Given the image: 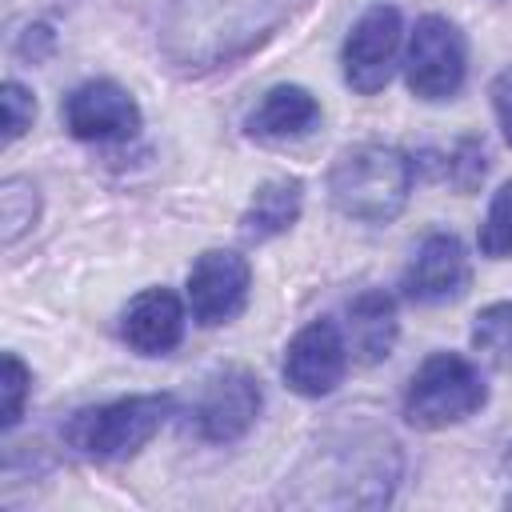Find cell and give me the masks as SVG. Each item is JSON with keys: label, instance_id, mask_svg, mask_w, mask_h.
I'll use <instances>...</instances> for the list:
<instances>
[{"label": "cell", "instance_id": "cell-1", "mask_svg": "<svg viewBox=\"0 0 512 512\" xmlns=\"http://www.w3.org/2000/svg\"><path fill=\"white\" fill-rule=\"evenodd\" d=\"M284 8L288 0H172L164 48L184 68H216L260 44Z\"/></svg>", "mask_w": 512, "mask_h": 512}, {"label": "cell", "instance_id": "cell-2", "mask_svg": "<svg viewBox=\"0 0 512 512\" xmlns=\"http://www.w3.org/2000/svg\"><path fill=\"white\" fill-rule=\"evenodd\" d=\"M412 192V160L392 144H356L340 152L328 176V196L340 216L364 224H388L400 216Z\"/></svg>", "mask_w": 512, "mask_h": 512}, {"label": "cell", "instance_id": "cell-3", "mask_svg": "<svg viewBox=\"0 0 512 512\" xmlns=\"http://www.w3.org/2000/svg\"><path fill=\"white\" fill-rule=\"evenodd\" d=\"M172 416L168 392H144V396H120L100 408H84L68 420V444L92 460H124L140 452L160 424Z\"/></svg>", "mask_w": 512, "mask_h": 512}, {"label": "cell", "instance_id": "cell-4", "mask_svg": "<svg viewBox=\"0 0 512 512\" xmlns=\"http://www.w3.org/2000/svg\"><path fill=\"white\" fill-rule=\"evenodd\" d=\"M488 400V384L480 368L456 352H432L404 392V420L412 428H448L480 412Z\"/></svg>", "mask_w": 512, "mask_h": 512}, {"label": "cell", "instance_id": "cell-5", "mask_svg": "<svg viewBox=\"0 0 512 512\" xmlns=\"http://www.w3.org/2000/svg\"><path fill=\"white\" fill-rule=\"evenodd\" d=\"M468 72V44L464 32L448 16H420L408 52H404V80L420 100H452Z\"/></svg>", "mask_w": 512, "mask_h": 512}, {"label": "cell", "instance_id": "cell-6", "mask_svg": "<svg viewBox=\"0 0 512 512\" xmlns=\"http://www.w3.org/2000/svg\"><path fill=\"white\" fill-rule=\"evenodd\" d=\"M400 36H404V24H400V12L392 4H372L352 24L344 52H340V64H344V80L360 96H372L388 84L396 56H400Z\"/></svg>", "mask_w": 512, "mask_h": 512}, {"label": "cell", "instance_id": "cell-7", "mask_svg": "<svg viewBox=\"0 0 512 512\" xmlns=\"http://www.w3.org/2000/svg\"><path fill=\"white\" fill-rule=\"evenodd\" d=\"M248 288H252V268L240 252L228 248H208L192 260L188 268V308L192 320L216 328L228 324L244 312L248 304Z\"/></svg>", "mask_w": 512, "mask_h": 512}, {"label": "cell", "instance_id": "cell-8", "mask_svg": "<svg viewBox=\"0 0 512 512\" xmlns=\"http://www.w3.org/2000/svg\"><path fill=\"white\" fill-rule=\"evenodd\" d=\"M260 416V384L248 368H220L204 380L196 404V428L212 444L240 440Z\"/></svg>", "mask_w": 512, "mask_h": 512}, {"label": "cell", "instance_id": "cell-9", "mask_svg": "<svg viewBox=\"0 0 512 512\" xmlns=\"http://www.w3.org/2000/svg\"><path fill=\"white\" fill-rule=\"evenodd\" d=\"M348 368V344L332 320L304 324L284 352V384L300 396H328Z\"/></svg>", "mask_w": 512, "mask_h": 512}, {"label": "cell", "instance_id": "cell-10", "mask_svg": "<svg viewBox=\"0 0 512 512\" xmlns=\"http://www.w3.org/2000/svg\"><path fill=\"white\" fill-rule=\"evenodd\" d=\"M64 124L76 140H128L140 128V108L116 80H88L68 92Z\"/></svg>", "mask_w": 512, "mask_h": 512}, {"label": "cell", "instance_id": "cell-11", "mask_svg": "<svg viewBox=\"0 0 512 512\" xmlns=\"http://www.w3.org/2000/svg\"><path fill=\"white\" fill-rule=\"evenodd\" d=\"M468 280H472V268H468L464 244L452 232H432L416 248L412 264L404 268L400 288L416 304H448V300L464 296Z\"/></svg>", "mask_w": 512, "mask_h": 512}, {"label": "cell", "instance_id": "cell-12", "mask_svg": "<svg viewBox=\"0 0 512 512\" xmlns=\"http://www.w3.org/2000/svg\"><path fill=\"white\" fill-rule=\"evenodd\" d=\"M120 332H124L128 348H136L140 356L172 352L180 344V336H184V304H180V296L168 292V288H144L124 308Z\"/></svg>", "mask_w": 512, "mask_h": 512}, {"label": "cell", "instance_id": "cell-13", "mask_svg": "<svg viewBox=\"0 0 512 512\" xmlns=\"http://www.w3.org/2000/svg\"><path fill=\"white\" fill-rule=\"evenodd\" d=\"M316 124H320V104H316V96H312L308 88H300V84H276V88H268L264 100H260V104L248 112V120H244L248 136L272 140V144H280V140H300V136H308Z\"/></svg>", "mask_w": 512, "mask_h": 512}, {"label": "cell", "instance_id": "cell-14", "mask_svg": "<svg viewBox=\"0 0 512 512\" xmlns=\"http://www.w3.org/2000/svg\"><path fill=\"white\" fill-rule=\"evenodd\" d=\"M396 300L384 288H368L348 304V356L360 364H380L396 344Z\"/></svg>", "mask_w": 512, "mask_h": 512}, {"label": "cell", "instance_id": "cell-15", "mask_svg": "<svg viewBox=\"0 0 512 512\" xmlns=\"http://www.w3.org/2000/svg\"><path fill=\"white\" fill-rule=\"evenodd\" d=\"M300 204H304V184L296 176L264 180L256 188V196L248 200L244 216H240V232L248 240H272V236H280L296 224Z\"/></svg>", "mask_w": 512, "mask_h": 512}, {"label": "cell", "instance_id": "cell-16", "mask_svg": "<svg viewBox=\"0 0 512 512\" xmlns=\"http://www.w3.org/2000/svg\"><path fill=\"white\" fill-rule=\"evenodd\" d=\"M36 212H40L36 188L24 176H8L0 184V240L4 244H16L36 224Z\"/></svg>", "mask_w": 512, "mask_h": 512}, {"label": "cell", "instance_id": "cell-17", "mask_svg": "<svg viewBox=\"0 0 512 512\" xmlns=\"http://www.w3.org/2000/svg\"><path fill=\"white\" fill-rule=\"evenodd\" d=\"M472 344L500 368H512V300H496L476 312Z\"/></svg>", "mask_w": 512, "mask_h": 512}, {"label": "cell", "instance_id": "cell-18", "mask_svg": "<svg viewBox=\"0 0 512 512\" xmlns=\"http://www.w3.org/2000/svg\"><path fill=\"white\" fill-rule=\"evenodd\" d=\"M480 252L500 260V256H512V180L496 188L492 204H488V216L480 224V236H476Z\"/></svg>", "mask_w": 512, "mask_h": 512}, {"label": "cell", "instance_id": "cell-19", "mask_svg": "<svg viewBox=\"0 0 512 512\" xmlns=\"http://www.w3.org/2000/svg\"><path fill=\"white\" fill-rule=\"evenodd\" d=\"M488 172V156H484V144L476 136H464L452 156H448V180L460 188V192H472Z\"/></svg>", "mask_w": 512, "mask_h": 512}, {"label": "cell", "instance_id": "cell-20", "mask_svg": "<svg viewBox=\"0 0 512 512\" xmlns=\"http://www.w3.org/2000/svg\"><path fill=\"white\" fill-rule=\"evenodd\" d=\"M28 384H32V372L24 368V360H20L16 352H4V416H0L4 428H12V424L20 420Z\"/></svg>", "mask_w": 512, "mask_h": 512}, {"label": "cell", "instance_id": "cell-21", "mask_svg": "<svg viewBox=\"0 0 512 512\" xmlns=\"http://www.w3.org/2000/svg\"><path fill=\"white\" fill-rule=\"evenodd\" d=\"M32 116H36V100L28 96L24 84L16 80H4V140H20L28 128H32Z\"/></svg>", "mask_w": 512, "mask_h": 512}, {"label": "cell", "instance_id": "cell-22", "mask_svg": "<svg viewBox=\"0 0 512 512\" xmlns=\"http://www.w3.org/2000/svg\"><path fill=\"white\" fill-rule=\"evenodd\" d=\"M492 108H496V120H500V132H504V140L512 144V68L508 72H500L496 80H492Z\"/></svg>", "mask_w": 512, "mask_h": 512}, {"label": "cell", "instance_id": "cell-23", "mask_svg": "<svg viewBox=\"0 0 512 512\" xmlns=\"http://www.w3.org/2000/svg\"><path fill=\"white\" fill-rule=\"evenodd\" d=\"M20 56H28V60H40L48 48H52V32L44 28V24H32V28H24V36H20Z\"/></svg>", "mask_w": 512, "mask_h": 512}, {"label": "cell", "instance_id": "cell-24", "mask_svg": "<svg viewBox=\"0 0 512 512\" xmlns=\"http://www.w3.org/2000/svg\"><path fill=\"white\" fill-rule=\"evenodd\" d=\"M508 508H512V496H508Z\"/></svg>", "mask_w": 512, "mask_h": 512}]
</instances>
